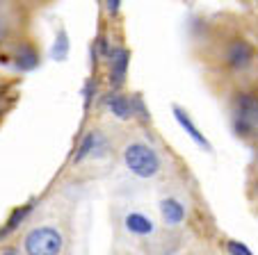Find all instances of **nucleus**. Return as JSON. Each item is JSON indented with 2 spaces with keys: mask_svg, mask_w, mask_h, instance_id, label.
<instances>
[{
  "mask_svg": "<svg viewBox=\"0 0 258 255\" xmlns=\"http://www.w3.org/2000/svg\"><path fill=\"white\" fill-rule=\"evenodd\" d=\"M123 162L131 168V174L137 178H153L160 171V157L158 153L146 144H128L123 150Z\"/></svg>",
  "mask_w": 258,
  "mask_h": 255,
  "instance_id": "f257e3e1",
  "label": "nucleus"
},
{
  "mask_svg": "<svg viewBox=\"0 0 258 255\" xmlns=\"http://www.w3.org/2000/svg\"><path fill=\"white\" fill-rule=\"evenodd\" d=\"M62 246H64L62 232L50 226L32 228L23 239V248L28 255H59Z\"/></svg>",
  "mask_w": 258,
  "mask_h": 255,
  "instance_id": "f03ea898",
  "label": "nucleus"
},
{
  "mask_svg": "<svg viewBox=\"0 0 258 255\" xmlns=\"http://www.w3.org/2000/svg\"><path fill=\"white\" fill-rule=\"evenodd\" d=\"M253 59V50L247 41H233L226 50V62L231 64L233 68H244L249 66Z\"/></svg>",
  "mask_w": 258,
  "mask_h": 255,
  "instance_id": "7ed1b4c3",
  "label": "nucleus"
},
{
  "mask_svg": "<svg viewBox=\"0 0 258 255\" xmlns=\"http://www.w3.org/2000/svg\"><path fill=\"white\" fill-rule=\"evenodd\" d=\"M174 116H176V121L180 123V128L187 132V135L192 137V139L197 141V144L201 146V148H206V150H213V146H210V141L206 139L204 135H201L199 130H197V125L190 121V116L185 114V110H180V107H174Z\"/></svg>",
  "mask_w": 258,
  "mask_h": 255,
  "instance_id": "20e7f679",
  "label": "nucleus"
},
{
  "mask_svg": "<svg viewBox=\"0 0 258 255\" xmlns=\"http://www.w3.org/2000/svg\"><path fill=\"white\" fill-rule=\"evenodd\" d=\"M160 212H162V219H165L167 226H178L185 219V207L180 205L176 198H165L160 203Z\"/></svg>",
  "mask_w": 258,
  "mask_h": 255,
  "instance_id": "39448f33",
  "label": "nucleus"
},
{
  "mask_svg": "<svg viewBox=\"0 0 258 255\" xmlns=\"http://www.w3.org/2000/svg\"><path fill=\"white\" fill-rule=\"evenodd\" d=\"M123 223H126V228L133 232V235H151V232L156 230V226H153L151 219L144 217V214H140V212H131V214H126Z\"/></svg>",
  "mask_w": 258,
  "mask_h": 255,
  "instance_id": "423d86ee",
  "label": "nucleus"
},
{
  "mask_svg": "<svg viewBox=\"0 0 258 255\" xmlns=\"http://www.w3.org/2000/svg\"><path fill=\"white\" fill-rule=\"evenodd\" d=\"M110 64H112V82L114 84H121L123 75H126V66H128V53L123 48H114L110 53Z\"/></svg>",
  "mask_w": 258,
  "mask_h": 255,
  "instance_id": "0eeeda50",
  "label": "nucleus"
},
{
  "mask_svg": "<svg viewBox=\"0 0 258 255\" xmlns=\"http://www.w3.org/2000/svg\"><path fill=\"white\" fill-rule=\"evenodd\" d=\"M107 107H110V112H112L117 119H131L133 116V103L128 101L126 96H119V94L110 96L107 98Z\"/></svg>",
  "mask_w": 258,
  "mask_h": 255,
  "instance_id": "6e6552de",
  "label": "nucleus"
},
{
  "mask_svg": "<svg viewBox=\"0 0 258 255\" xmlns=\"http://www.w3.org/2000/svg\"><path fill=\"white\" fill-rule=\"evenodd\" d=\"M37 64H39L37 53H34L30 46H21L19 53H16V66H19L21 71H30V68H34Z\"/></svg>",
  "mask_w": 258,
  "mask_h": 255,
  "instance_id": "1a4fd4ad",
  "label": "nucleus"
},
{
  "mask_svg": "<svg viewBox=\"0 0 258 255\" xmlns=\"http://www.w3.org/2000/svg\"><path fill=\"white\" fill-rule=\"evenodd\" d=\"M98 141H103L101 135H98V132H89V135L83 139V144H80L78 153H76V157H73V159H76V162H80V159H85L87 155H92L94 150H96V144H98Z\"/></svg>",
  "mask_w": 258,
  "mask_h": 255,
  "instance_id": "9d476101",
  "label": "nucleus"
},
{
  "mask_svg": "<svg viewBox=\"0 0 258 255\" xmlns=\"http://www.w3.org/2000/svg\"><path fill=\"white\" fill-rule=\"evenodd\" d=\"M28 212H30V205H23V207H19V210H14V214H12V217H10V221H7V226L3 228V235H7V232H10V230H14V228L19 226V223L25 219V214H28Z\"/></svg>",
  "mask_w": 258,
  "mask_h": 255,
  "instance_id": "9b49d317",
  "label": "nucleus"
},
{
  "mask_svg": "<svg viewBox=\"0 0 258 255\" xmlns=\"http://www.w3.org/2000/svg\"><path fill=\"white\" fill-rule=\"evenodd\" d=\"M67 53H69V41H67V32H59V39L55 41V46H53V57L55 59H64L67 57Z\"/></svg>",
  "mask_w": 258,
  "mask_h": 255,
  "instance_id": "f8f14e48",
  "label": "nucleus"
},
{
  "mask_svg": "<svg viewBox=\"0 0 258 255\" xmlns=\"http://www.w3.org/2000/svg\"><path fill=\"white\" fill-rule=\"evenodd\" d=\"M226 248H229L231 255H251L247 246L240 244V241H229V246H226Z\"/></svg>",
  "mask_w": 258,
  "mask_h": 255,
  "instance_id": "ddd939ff",
  "label": "nucleus"
},
{
  "mask_svg": "<svg viewBox=\"0 0 258 255\" xmlns=\"http://www.w3.org/2000/svg\"><path fill=\"white\" fill-rule=\"evenodd\" d=\"M5 37H7V25H5V21L0 19V41H3Z\"/></svg>",
  "mask_w": 258,
  "mask_h": 255,
  "instance_id": "4468645a",
  "label": "nucleus"
},
{
  "mask_svg": "<svg viewBox=\"0 0 258 255\" xmlns=\"http://www.w3.org/2000/svg\"><path fill=\"white\" fill-rule=\"evenodd\" d=\"M119 5H121L119 0H114V3H107V10H110V12H117V10H119Z\"/></svg>",
  "mask_w": 258,
  "mask_h": 255,
  "instance_id": "2eb2a0df",
  "label": "nucleus"
},
{
  "mask_svg": "<svg viewBox=\"0 0 258 255\" xmlns=\"http://www.w3.org/2000/svg\"><path fill=\"white\" fill-rule=\"evenodd\" d=\"M251 121L253 123H258V103H256V107H253V112H251Z\"/></svg>",
  "mask_w": 258,
  "mask_h": 255,
  "instance_id": "dca6fc26",
  "label": "nucleus"
},
{
  "mask_svg": "<svg viewBox=\"0 0 258 255\" xmlns=\"http://www.w3.org/2000/svg\"><path fill=\"white\" fill-rule=\"evenodd\" d=\"M3 255H16V253H12V250H7V253H3Z\"/></svg>",
  "mask_w": 258,
  "mask_h": 255,
  "instance_id": "f3484780",
  "label": "nucleus"
}]
</instances>
